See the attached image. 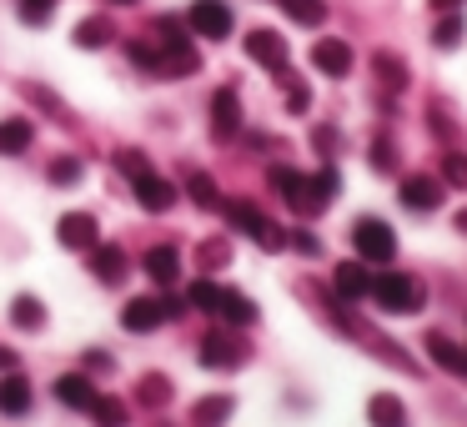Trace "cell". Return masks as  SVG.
I'll return each instance as SVG.
<instances>
[{"instance_id":"obj_1","label":"cell","mask_w":467,"mask_h":427,"mask_svg":"<svg viewBox=\"0 0 467 427\" xmlns=\"http://www.w3.org/2000/svg\"><path fill=\"white\" fill-rule=\"evenodd\" d=\"M156 76H196L202 71V56H196V46L186 41V31L176 21H156Z\"/></svg>"},{"instance_id":"obj_2","label":"cell","mask_w":467,"mask_h":427,"mask_svg":"<svg viewBox=\"0 0 467 427\" xmlns=\"http://www.w3.org/2000/svg\"><path fill=\"white\" fill-rule=\"evenodd\" d=\"M372 297L382 312H392V317H412V312H422V302H427V292H422V282L417 276H407V272H382V276H372Z\"/></svg>"},{"instance_id":"obj_3","label":"cell","mask_w":467,"mask_h":427,"mask_svg":"<svg viewBox=\"0 0 467 427\" xmlns=\"http://www.w3.org/2000/svg\"><path fill=\"white\" fill-rule=\"evenodd\" d=\"M182 312H186V302H176V297H136V302H126L121 327L126 332H156L161 322H171Z\"/></svg>"},{"instance_id":"obj_4","label":"cell","mask_w":467,"mask_h":427,"mask_svg":"<svg viewBox=\"0 0 467 427\" xmlns=\"http://www.w3.org/2000/svg\"><path fill=\"white\" fill-rule=\"evenodd\" d=\"M352 246H357V256H362V262H372V266H387L397 256L392 226L377 222V216H362V222L352 226Z\"/></svg>"},{"instance_id":"obj_5","label":"cell","mask_w":467,"mask_h":427,"mask_svg":"<svg viewBox=\"0 0 467 427\" xmlns=\"http://www.w3.org/2000/svg\"><path fill=\"white\" fill-rule=\"evenodd\" d=\"M337 186H342L337 166H322L317 176H302V186H296V196H292L286 206H292L296 216H317V212H327V206H332Z\"/></svg>"},{"instance_id":"obj_6","label":"cell","mask_w":467,"mask_h":427,"mask_svg":"<svg viewBox=\"0 0 467 427\" xmlns=\"http://www.w3.org/2000/svg\"><path fill=\"white\" fill-rule=\"evenodd\" d=\"M186 26H192L202 41H226L232 36V5L226 0H196L186 11Z\"/></svg>"},{"instance_id":"obj_7","label":"cell","mask_w":467,"mask_h":427,"mask_svg":"<svg viewBox=\"0 0 467 427\" xmlns=\"http://www.w3.org/2000/svg\"><path fill=\"white\" fill-rule=\"evenodd\" d=\"M246 342L236 332H212L202 342V367H212V372H232V367H242L246 362Z\"/></svg>"},{"instance_id":"obj_8","label":"cell","mask_w":467,"mask_h":427,"mask_svg":"<svg viewBox=\"0 0 467 427\" xmlns=\"http://www.w3.org/2000/svg\"><path fill=\"white\" fill-rule=\"evenodd\" d=\"M56 242L66 246V252H91L101 236H96V216L91 212H66L61 222H56Z\"/></svg>"},{"instance_id":"obj_9","label":"cell","mask_w":467,"mask_h":427,"mask_svg":"<svg viewBox=\"0 0 467 427\" xmlns=\"http://www.w3.org/2000/svg\"><path fill=\"white\" fill-rule=\"evenodd\" d=\"M312 66L322 76H332V81H342V76L352 71V46L337 41V36H322V41L312 46Z\"/></svg>"},{"instance_id":"obj_10","label":"cell","mask_w":467,"mask_h":427,"mask_svg":"<svg viewBox=\"0 0 467 427\" xmlns=\"http://www.w3.org/2000/svg\"><path fill=\"white\" fill-rule=\"evenodd\" d=\"M212 131L222 136V141L242 131V96H236V86H222V91L212 96Z\"/></svg>"},{"instance_id":"obj_11","label":"cell","mask_w":467,"mask_h":427,"mask_svg":"<svg viewBox=\"0 0 467 427\" xmlns=\"http://www.w3.org/2000/svg\"><path fill=\"white\" fill-rule=\"evenodd\" d=\"M246 56H252L256 66H266V71H286V41L276 31H252L246 36Z\"/></svg>"},{"instance_id":"obj_12","label":"cell","mask_w":467,"mask_h":427,"mask_svg":"<svg viewBox=\"0 0 467 427\" xmlns=\"http://www.w3.org/2000/svg\"><path fill=\"white\" fill-rule=\"evenodd\" d=\"M131 192H136V202H141L146 212H171V206H176V186L166 182V176H156V172L136 176Z\"/></svg>"},{"instance_id":"obj_13","label":"cell","mask_w":467,"mask_h":427,"mask_svg":"<svg viewBox=\"0 0 467 427\" xmlns=\"http://www.w3.org/2000/svg\"><path fill=\"white\" fill-rule=\"evenodd\" d=\"M91 276L96 282H106V286H121V276H126V252L116 242H96L91 246Z\"/></svg>"},{"instance_id":"obj_14","label":"cell","mask_w":467,"mask_h":427,"mask_svg":"<svg viewBox=\"0 0 467 427\" xmlns=\"http://www.w3.org/2000/svg\"><path fill=\"white\" fill-rule=\"evenodd\" d=\"M0 412H5V417H26V412H31V382L21 377V367H11V372L0 377Z\"/></svg>"},{"instance_id":"obj_15","label":"cell","mask_w":467,"mask_h":427,"mask_svg":"<svg viewBox=\"0 0 467 427\" xmlns=\"http://www.w3.org/2000/svg\"><path fill=\"white\" fill-rule=\"evenodd\" d=\"M146 276H151L156 286H176V276H182V252H176L171 242L151 246V252H146Z\"/></svg>"},{"instance_id":"obj_16","label":"cell","mask_w":467,"mask_h":427,"mask_svg":"<svg viewBox=\"0 0 467 427\" xmlns=\"http://www.w3.org/2000/svg\"><path fill=\"white\" fill-rule=\"evenodd\" d=\"M402 206H412V212H437V206H442V186H437L432 176H407Z\"/></svg>"},{"instance_id":"obj_17","label":"cell","mask_w":467,"mask_h":427,"mask_svg":"<svg viewBox=\"0 0 467 427\" xmlns=\"http://www.w3.org/2000/svg\"><path fill=\"white\" fill-rule=\"evenodd\" d=\"M36 141V126L26 121V116H11V121H0V156H21L31 151Z\"/></svg>"},{"instance_id":"obj_18","label":"cell","mask_w":467,"mask_h":427,"mask_svg":"<svg viewBox=\"0 0 467 427\" xmlns=\"http://www.w3.org/2000/svg\"><path fill=\"white\" fill-rule=\"evenodd\" d=\"M332 282H337V292H342L347 302H362V297L372 292V272H367V266H357V262H342Z\"/></svg>"},{"instance_id":"obj_19","label":"cell","mask_w":467,"mask_h":427,"mask_svg":"<svg viewBox=\"0 0 467 427\" xmlns=\"http://www.w3.org/2000/svg\"><path fill=\"white\" fill-rule=\"evenodd\" d=\"M91 397H96V387L86 382L81 372L56 377V402H66V407H76V412H86V407H91Z\"/></svg>"},{"instance_id":"obj_20","label":"cell","mask_w":467,"mask_h":427,"mask_svg":"<svg viewBox=\"0 0 467 427\" xmlns=\"http://www.w3.org/2000/svg\"><path fill=\"white\" fill-rule=\"evenodd\" d=\"M367 422L372 427H407V407L397 402L392 392H377L372 402H367Z\"/></svg>"},{"instance_id":"obj_21","label":"cell","mask_w":467,"mask_h":427,"mask_svg":"<svg viewBox=\"0 0 467 427\" xmlns=\"http://www.w3.org/2000/svg\"><path fill=\"white\" fill-rule=\"evenodd\" d=\"M116 41V26L106 21V16H86L81 26H76V46L81 51H101V46H111Z\"/></svg>"},{"instance_id":"obj_22","label":"cell","mask_w":467,"mask_h":427,"mask_svg":"<svg viewBox=\"0 0 467 427\" xmlns=\"http://www.w3.org/2000/svg\"><path fill=\"white\" fill-rule=\"evenodd\" d=\"M427 357H432L437 367H447V372H467V352L457 342H447L442 332H427Z\"/></svg>"},{"instance_id":"obj_23","label":"cell","mask_w":467,"mask_h":427,"mask_svg":"<svg viewBox=\"0 0 467 427\" xmlns=\"http://www.w3.org/2000/svg\"><path fill=\"white\" fill-rule=\"evenodd\" d=\"M216 317H222V322H232V327H252L256 322V307H252V297H242V292H222Z\"/></svg>"},{"instance_id":"obj_24","label":"cell","mask_w":467,"mask_h":427,"mask_svg":"<svg viewBox=\"0 0 467 427\" xmlns=\"http://www.w3.org/2000/svg\"><path fill=\"white\" fill-rule=\"evenodd\" d=\"M232 407H236V402H232L226 392H222V397H202V402L192 407V422H196V427H222L226 417H232Z\"/></svg>"},{"instance_id":"obj_25","label":"cell","mask_w":467,"mask_h":427,"mask_svg":"<svg viewBox=\"0 0 467 427\" xmlns=\"http://www.w3.org/2000/svg\"><path fill=\"white\" fill-rule=\"evenodd\" d=\"M11 322L21 327V332H41V327H46L41 297H16V302H11Z\"/></svg>"},{"instance_id":"obj_26","label":"cell","mask_w":467,"mask_h":427,"mask_svg":"<svg viewBox=\"0 0 467 427\" xmlns=\"http://www.w3.org/2000/svg\"><path fill=\"white\" fill-rule=\"evenodd\" d=\"M222 212H226V222H232L236 232H246V236H256V232L266 226V216L256 212L252 202H222Z\"/></svg>"},{"instance_id":"obj_27","label":"cell","mask_w":467,"mask_h":427,"mask_svg":"<svg viewBox=\"0 0 467 427\" xmlns=\"http://www.w3.org/2000/svg\"><path fill=\"white\" fill-rule=\"evenodd\" d=\"M432 46H437V51H457V46H462V16H457V11H442V16H437Z\"/></svg>"},{"instance_id":"obj_28","label":"cell","mask_w":467,"mask_h":427,"mask_svg":"<svg viewBox=\"0 0 467 427\" xmlns=\"http://www.w3.org/2000/svg\"><path fill=\"white\" fill-rule=\"evenodd\" d=\"M86 412L96 417V427H126V402H116V397H106V392H96Z\"/></svg>"},{"instance_id":"obj_29","label":"cell","mask_w":467,"mask_h":427,"mask_svg":"<svg viewBox=\"0 0 467 427\" xmlns=\"http://www.w3.org/2000/svg\"><path fill=\"white\" fill-rule=\"evenodd\" d=\"M296 26H322L327 21V0H276Z\"/></svg>"},{"instance_id":"obj_30","label":"cell","mask_w":467,"mask_h":427,"mask_svg":"<svg viewBox=\"0 0 467 427\" xmlns=\"http://www.w3.org/2000/svg\"><path fill=\"white\" fill-rule=\"evenodd\" d=\"M136 402H141V407H166V402H171V382H166L161 372H146L141 387H136Z\"/></svg>"},{"instance_id":"obj_31","label":"cell","mask_w":467,"mask_h":427,"mask_svg":"<svg viewBox=\"0 0 467 427\" xmlns=\"http://www.w3.org/2000/svg\"><path fill=\"white\" fill-rule=\"evenodd\" d=\"M222 292H226V286H216V282H206V276H202V282L186 286V302H192L196 312H212V317H216V307H222Z\"/></svg>"},{"instance_id":"obj_32","label":"cell","mask_w":467,"mask_h":427,"mask_svg":"<svg viewBox=\"0 0 467 427\" xmlns=\"http://www.w3.org/2000/svg\"><path fill=\"white\" fill-rule=\"evenodd\" d=\"M372 66H377V81H382L387 91H402V86H407V66L397 61V56H387V51H382Z\"/></svg>"},{"instance_id":"obj_33","label":"cell","mask_w":467,"mask_h":427,"mask_svg":"<svg viewBox=\"0 0 467 427\" xmlns=\"http://www.w3.org/2000/svg\"><path fill=\"white\" fill-rule=\"evenodd\" d=\"M266 182L276 186V196H282V202H292L296 186H302V172H296V166H272V172H266Z\"/></svg>"},{"instance_id":"obj_34","label":"cell","mask_w":467,"mask_h":427,"mask_svg":"<svg viewBox=\"0 0 467 427\" xmlns=\"http://www.w3.org/2000/svg\"><path fill=\"white\" fill-rule=\"evenodd\" d=\"M116 172H121L126 182H136V176L151 172V161H146V151H131V146H126V151H116Z\"/></svg>"},{"instance_id":"obj_35","label":"cell","mask_w":467,"mask_h":427,"mask_svg":"<svg viewBox=\"0 0 467 427\" xmlns=\"http://www.w3.org/2000/svg\"><path fill=\"white\" fill-rule=\"evenodd\" d=\"M16 11H21L26 26H46L56 16V0H16Z\"/></svg>"},{"instance_id":"obj_36","label":"cell","mask_w":467,"mask_h":427,"mask_svg":"<svg viewBox=\"0 0 467 427\" xmlns=\"http://www.w3.org/2000/svg\"><path fill=\"white\" fill-rule=\"evenodd\" d=\"M81 182V161L76 156H56L51 161V186H76Z\"/></svg>"},{"instance_id":"obj_37","label":"cell","mask_w":467,"mask_h":427,"mask_svg":"<svg viewBox=\"0 0 467 427\" xmlns=\"http://www.w3.org/2000/svg\"><path fill=\"white\" fill-rule=\"evenodd\" d=\"M186 192H192V202L206 206V212H212V206H222V196H216L212 176H192V182H186Z\"/></svg>"},{"instance_id":"obj_38","label":"cell","mask_w":467,"mask_h":427,"mask_svg":"<svg viewBox=\"0 0 467 427\" xmlns=\"http://www.w3.org/2000/svg\"><path fill=\"white\" fill-rule=\"evenodd\" d=\"M442 182H447V186H467V156H462V151H447Z\"/></svg>"},{"instance_id":"obj_39","label":"cell","mask_w":467,"mask_h":427,"mask_svg":"<svg viewBox=\"0 0 467 427\" xmlns=\"http://www.w3.org/2000/svg\"><path fill=\"white\" fill-rule=\"evenodd\" d=\"M196 256H202V266H226V262H232V246H226V242H202V252H196Z\"/></svg>"},{"instance_id":"obj_40","label":"cell","mask_w":467,"mask_h":427,"mask_svg":"<svg viewBox=\"0 0 467 427\" xmlns=\"http://www.w3.org/2000/svg\"><path fill=\"white\" fill-rule=\"evenodd\" d=\"M252 242L262 246V252H282V246H286V232H282V226H272V222H266L262 232L252 236Z\"/></svg>"},{"instance_id":"obj_41","label":"cell","mask_w":467,"mask_h":427,"mask_svg":"<svg viewBox=\"0 0 467 427\" xmlns=\"http://www.w3.org/2000/svg\"><path fill=\"white\" fill-rule=\"evenodd\" d=\"M372 166H377V172H392V166H397L392 141H372Z\"/></svg>"},{"instance_id":"obj_42","label":"cell","mask_w":467,"mask_h":427,"mask_svg":"<svg viewBox=\"0 0 467 427\" xmlns=\"http://www.w3.org/2000/svg\"><path fill=\"white\" fill-rule=\"evenodd\" d=\"M292 246H296L302 256H317V252H322V242H317L312 232H296V236H292Z\"/></svg>"},{"instance_id":"obj_43","label":"cell","mask_w":467,"mask_h":427,"mask_svg":"<svg viewBox=\"0 0 467 427\" xmlns=\"http://www.w3.org/2000/svg\"><path fill=\"white\" fill-rule=\"evenodd\" d=\"M86 367H91V372H111V357H106V352H86Z\"/></svg>"},{"instance_id":"obj_44","label":"cell","mask_w":467,"mask_h":427,"mask_svg":"<svg viewBox=\"0 0 467 427\" xmlns=\"http://www.w3.org/2000/svg\"><path fill=\"white\" fill-rule=\"evenodd\" d=\"M462 5H467V0H432V11H437V16H442V11H462Z\"/></svg>"},{"instance_id":"obj_45","label":"cell","mask_w":467,"mask_h":427,"mask_svg":"<svg viewBox=\"0 0 467 427\" xmlns=\"http://www.w3.org/2000/svg\"><path fill=\"white\" fill-rule=\"evenodd\" d=\"M16 367V347H0V372H11Z\"/></svg>"},{"instance_id":"obj_46","label":"cell","mask_w":467,"mask_h":427,"mask_svg":"<svg viewBox=\"0 0 467 427\" xmlns=\"http://www.w3.org/2000/svg\"><path fill=\"white\" fill-rule=\"evenodd\" d=\"M457 232H467V212H457Z\"/></svg>"},{"instance_id":"obj_47","label":"cell","mask_w":467,"mask_h":427,"mask_svg":"<svg viewBox=\"0 0 467 427\" xmlns=\"http://www.w3.org/2000/svg\"><path fill=\"white\" fill-rule=\"evenodd\" d=\"M111 5H136V0H111Z\"/></svg>"},{"instance_id":"obj_48","label":"cell","mask_w":467,"mask_h":427,"mask_svg":"<svg viewBox=\"0 0 467 427\" xmlns=\"http://www.w3.org/2000/svg\"><path fill=\"white\" fill-rule=\"evenodd\" d=\"M462 352H467V347H462Z\"/></svg>"}]
</instances>
